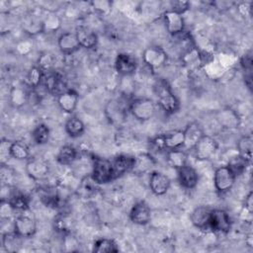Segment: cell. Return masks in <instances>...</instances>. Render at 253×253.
I'll return each mask as SVG.
<instances>
[{
	"label": "cell",
	"instance_id": "d6986e66",
	"mask_svg": "<svg viewBox=\"0 0 253 253\" xmlns=\"http://www.w3.org/2000/svg\"><path fill=\"white\" fill-rule=\"evenodd\" d=\"M211 209L206 206H200L194 209L190 215L191 222L199 229H210V215Z\"/></svg>",
	"mask_w": 253,
	"mask_h": 253
},
{
	"label": "cell",
	"instance_id": "ac0fdd59",
	"mask_svg": "<svg viewBox=\"0 0 253 253\" xmlns=\"http://www.w3.org/2000/svg\"><path fill=\"white\" fill-rule=\"evenodd\" d=\"M75 34L81 47L86 49L94 48L98 43V36L94 30L87 26H79L75 30Z\"/></svg>",
	"mask_w": 253,
	"mask_h": 253
},
{
	"label": "cell",
	"instance_id": "7402d4cb",
	"mask_svg": "<svg viewBox=\"0 0 253 253\" xmlns=\"http://www.w3.org/2000/svg\"><path fill=\"white\" fill-rule=\"evenodd\" d=\"M183 130H184V134H185V143H184V145L187 148H191V149L199 141V139L205 134L202 126L197 122L190 123L186 126V128L183 129Z\"/></svg>",
	"mask_w": 253,
	"mask_h": 253
},
{
	"label": "cell",
	"instance_id": "e575fe53",
	"mask_svg": "<svg viewBox=\"0 0 253 253\" xmlns=\"http://www.w3.org/2000/svg\"><path fill=\"white\" fill-rule=\"evenodd\" d=\"M97 253H106V252H118L119 247L117 243L110 238H99L94 242L93 249Z\"/></svg>",
	"mask_w": 253,
	"mask_h": 253
},
{
	"label": "cell",
	"instance_id": "7bdbcfd3",
	"mask_svg": "<svg viewBox=\"0 0 253 253\" xmlns=\"http://www.w3.org/2000/svg\"><path fill=\"white\" fill-rule=\"evenodd\" d=\"M0 174H1V181H2V185H8L10 186V182L12 181L13 177H14V172L13 170L6 164H1V170H0Z\"/></svg>",
	"mask_w": 253,
	"mask_h": 253
},
{
	"label": "cell",
	"instance_id": "8fae6325",
	"mask_svg": "<svg viewBox=\"0 0 253 253\" xmlns=\"http://www.w3.org/2000/svg\"><path fill=\"white\" fill-rule=\"evenodd\" d=\"M217 124L224 129H236L240 126V117L230 107H223L215 113Z\"/></svg>",
	"mask_w": 253,
	"mask_h": 253
},
{
	"label": "cell",
	"instance_id": "30bf717a",
	"mask_svg": "<svg viewBox=\"0 0 253 253\" xmlns=\"http://www.w3.org/2000/svg\"><path fill=\"white\" fill-rule=\"evenodd\" d=\"M13 230L22 238L32 237L37 231L36 219L28 214H20L13 222Z\"/></svg>",
	"mask_w": 253,
	"mask_h": 253
},
{
	"label": "cell",
	"instance_id": "5b68a950",
	"mask_svg": "<svg viewBox=\"0 0 253 253\" xmlns=\"http://www.w3.org/2000/svg\"><path fill=\"white\" fill-rule=\"evenodd\" d=\"M194 155L199 161H207L212 158L218 149L217 140L208 134H204L192 148Z\"/></svg>",
	"mask_w": 253,
	"mask_h": 253
},
{
	"label": "cell",
	"instance_id": "f546056e",
	"mask_svg": "<svg viewBox=\"0 0 253 253\" xmlns=\"http://www.w3.org/2000/svg\"><path fill=\"white\" fill-rule=\"evenodd\" d=\"M77 158V150L71 145H63L59 148L56 160L63 166L71 165Z\"/></svg>",
	"mask_w": 253,
	"mask_h": 253
},
{
	"label": "cell",
	"instance_id": "52a82bcc",
	"mask_svg": "<svg viewBox=\"0 0 253 253\" xmlns=\"http://www.w3.org/2000/svg\"><path fill=\"white\" fill-rule=\"evenodd\" d=\"M143 62L152 70L163 67L168 59L166 51L158 45H150L143 50Z\"/></svg>",
	"mask_w": 253,
	"mask_h": 253
},
{
	"label": "cell",
	"instance_id": "83f0119b",
	"mask_svg": "<svg viewBox=\"0 0 253 253\" xmlns=\"http://www.w3.org/2000/svg\"><path fill=\"white\" fill-rule=\"evenodd\" d=\"M167 162L177 170L188 164V155L180 148L167 150Z\"/></svg>",
	"mask_w": 253,
	"mask_h": 253
},
{
	"label": "cell",
	"instance_id": "2e32d148",
	"mask_svg": "<svg viewBox=\"0 0 253 253\" xmlns=\"http://www.w3.org/2000/svg\"><path fill=\"white\" fill-rule=\"evenodd\" d=\"M177 177L179 184L187 190L196 188L199 182L198 172L189 164L177 169Z\"/></svg>",
	"mask_w": 253,
	"mask_h": 253
},
{
	"label": "cell",
	"instance_id": "9a60e30c",
	"mask_svg": "<svg viewBox=\"0 0 253 253\" xmlns=\"http://www.w3.org/2000/svg\"><path fill=\"white\" fill-rule=\"evenodd\" d=\"M129 219L137 225H145L151 219V211L148 205L141 201L134 204L129 211Z\"/></svg>",
	"mask_w": 253,
	"mask_h": 253
},
{
	"label": "cell",
	"instance_id": "74e56055",
	"mask_svg": "<svg viewBox=\"0 0 253 253\" xmlns=\"http://www.w3.org/2000/svg\"><path fill=\"white\" fill-rule=\"evenodd\" d=\"M237 150L239 154L243 155L249 161H251L252 150H253V140L251 135H243L238 139Z\"/></svg>",
	"mask_w": 253,
	"mask_h": 253
},
{
	"label": "cell",
	"instance_id": "484cf974",
	"mask_svg": "<svg viewBox=\"0 0 253 253\" xmlns=\"http://www.w3.org/2000/svg\"><path fill=\"white\" fill-rule=\"evenodd\" d=\"M22 27L23 30L31 36H36L38 34L43 33L42 19L34 15L27 16L22 22Z\"/></svg>",
	"mask_w": 253,
	"mask_h": 253
},
{
	"label": "cell",
	"instance_id": "6da1fadb",
	"mask_svg": "<svg viewBox=\"0 0 253 253\" xmlns=\"http://www.w3.org/2000/svg\"><path fill=\"white\" fill-rule=\"evenodd\" d=\"M155 91L157 95L158 105L165 113L171 115L179 111L180 102L165 81L160 80L155 85Z\"/></svg>",
	"mask_w": 253,
	"mask_h": 253
},
{
	"label": "cell",
	"instance_id": "277c9868",
	"mask_svg": "<svg viewBox=\"0 0 253 253\" xmlns=\"http://www.w3.org/2000/svg\"><path fill=\"white\" fill-rule=\"evenodd\" d=\"M153 145L161 150H172L179 149L184 146L185 143V134L183 129H175L162 133L156 136L153 141Z\"/></svg>",
	"mask_w": 253,
	"mask_h": 253
},
{
	"label": "cell",
	"instance_id": "1f68e13d",
	"mask_svg": "<svg viewBox=\"0 0 253 253\" xmlns=\"http://www.w3.org/2000/svg\"><path fill=\"white\" fill-rule=\"evenodd\" d=\"M9 99L12 106H14L15 108H21L27 103L29 99V94L24 88L16 86L12 87V89L10 90Z\"/></svg>",
	"mask_w": 253,
	"mask_h": 253
},
{
	"label": "cell",
	"instance_id": "9c48e42d",
	"mask_svg": "<svg viewBox=\"0 0 253 253\" xmlns=\"http://www.w3.org/2000/svg\"><path fill=\"white\" fill-rule=\"evenodd\" d=\"M26 172L31 179L42 181L47 178L49 174V166L41 158L30 157L26 163Z\"/></svg>",
	"mask_w": 253,
	"mask_h": 253
},
{
	"label": "cell",
	"instance_id": "d4e9b609",
	"mask_svg": "<svg viewBox=\"0 0 253 253\" xmlns=\"http://www.w3.org/2000/svg\"><path fill=\"white\" fill-rule=\"evenodd\" d=\"M43 83L46 91L52 95L59 96L61 93L66 91L65 84L61 76L55 73H49L46 77H43Z\"/></svg>",
	"mask_w": 253,
	"mask_h": 253
},
{
	"label": "cell",
	"instance_id": "8992f818",
	"mask_svg": "<svg viewBox=\"0 0 253 253\" xmlns=\"http://www.w3.org/2000/svg\"><path fill=\"white\" fill-rule=\"evenodd\" d=\"M235 175L230 171L227 165L217 167L213 173V185L217 193L224 194L230 191L235 183Z\"/></svg>",
	"mask_w": 253,
	"mask_h": 253
},
{
	"label": "cell",
	"instance_id": "b9f144b4",
	"mask_svg": "<svg viewBox=\"0 0 253 253\" xmlns=\"http://www.w3.org/2000/svg\"><path fill=\"white\" fill-rule=\"evenodd\" d=\"M16 211L13 207L10 205V203L7 200H1V206H0V216L2 220L9 219L13 212Z\"/></svg>",
	"mask_w": 253,
	"mask_h": 253
},
{
	"label": "cell",
	"instance_id": "e0dca14e",
	"mask_svg": "<svg viewBox=\"0 0 253 253\" xmlns=\"http://www.w3.org/2000/svg\"><path fill=\"white\" fill-rule=\"evenodd\" d=\"M57 45L59 50L66 55L73 54L81 47L75 32H66L61 34L58 37Z\"/></svg>",
	"mask_w": 253,
	"mask_h": 253
},
{
	"label": "cell",
	"instance_id": "5bb4252c",
	"mask_svg": "<svg viewBox=\"0 0 253 253\" xmlns=\"http://www.w3.org/2000/svg\"><path fill=\"white\" fill-rule=\"evenodd\" d=\"M171 185L170 178L159 171H152L149 178V188L151 192L156 196L165 195Z\"/></svg>",
	"mask_w": 253,
	"mask_h": 253
},
{
	"label": "cell",
	"instance_id": "8d00e7d4",
	"mask_svg": "<svg viewBox=\"0 0 253 253\" xmlns=\"http://www.w3.org/2000/svg\"><path fill=\"white\" fill-rule=\"evenodd\" d=\"M42 22H43V32H46V33H54L61 26L60 17L57 14H55V12L53 11H49L48 14L42 19Z\"/></svg>",
	"mask_w": 253,
	"mask_h": 253
},
{
	"label": "cell",
	"instance_id": "ab89813d",
	"mask_svg": "<svg viewBox=\"0 0 253 253\" xmlns=\"http://www.w3.org/2000/svg\"><path fill=\"white\" fill-rule=\"evenodd\" d=\"M110 106L107 109V113L109 114V118L113 122H119L124 119L125 116V110L122 108V106L118 102H110Z\"/></svg>",
	"mask_w": 253,
	"mask_h": 253
},
{
	"label": "cell",
	"instance_id": "836d02e7",
	"mask_svg": "<svg viewBox=\"0 0 253 253\" xmlns=\"http://www.w3.org/2000/svg\"><path fill=\"white\" fill-rule=\"evenodd\" d=\"M7 201L10 203V205L13 207L15 211H25L29 209L30 199L25 194L14 192Z\"/></svg>",
	"mask_w": 253,
	"mask_h": 253
},
{
	"label": "cell",
	"instance_id": "ffe728a7",
	"mask_svg": "<svg viewBox=\"0 0 253 253\" xmlns=\"http://www.w3.org/2000/svg\"><path fill=\"white\" fill-rule=\"evenodd\" d=\"M78 93L71 89H67L59 96H57V104L59 108L67 114H72L75 111L78 105Z\"/></svg>",
	"mask_w": 253,
	"mask_h": 253
},
{
	"label": "cell",
	"instance_id": "f6af8a7d",
	"mask_svg": "<svg viewBox=\"0 0 253 253\" xmlns=\"http://www.w3.org/2000/svg\"><path fill=\"white\" fill-rule=\"evenodd\" d=\"M189 8L190 3L188 1H171L169 10L183 15Z\"/></svg>",
	"mask_w": 253,
	"mask_h": 253
},
{
	"label": "cell",
	"instance_id": "681fc988",
	"mask_svg": "<svg viewBox=\"0 0 253 253\" xmlns=\"http://www.w3.org/2000/svg\"><path fill=\"white\" fill-rule=\"evenodd\" d=\"M244 208L245 210L248 211V213H252L253 211V193L250 191L247 196L245 197V201H244Z\"/></svg>",
	"mask_w": 253,
	"mask_h": 253
},
{
	"label": "cell",
	"instance_id": "f35d334b",
	"mask_svg": "<svg viewBox=\"0 0 253 253\" xmlns=\"http://www.w3.org/2000/svg\"><path fill=\"white\" fill-rule=\"evenodd\" d=\"M43 72L44 71H42L39 66H33L27 74L28 85L33 89L40 87V85L42 84V81L43 80V77H44Z\"/></svg>",
	"mask_w": 253,
	"mask_h": 253
},
{
	"label": "cell",
	"instance_id": "4fadbf2b",
	"mask_svg": "<svg viewBox=\"0 0 253 253\" xmlns=\"http://www.w3.org/2000/svg\"><path fill=\"white\" fill-rule=\"evenodd\" d=\"M163 20L166 31L171 36H177L184 31L185 21L181 14H178L171 10H166L163 13Z\"/></svg>",
	"mask_w": 253,
	"mask_h": 253
},
{
	"label": "cell",
	"instance_id": "7dc6e473",
	"mask_svg": "<svg viewBox=\"0 0 253 253\" xmlns=\"http://www.w3.org/2000/svg\"><path fill=\"white\" fill-rule=\"evenodd\" d=\"M52 65V58L49 54H42L41 58L39 59V67L43 71L46 69H49Z\"/></svg>",
	"mask_w": 253,
	"mask_h": 253
},
{
	"label": "cell",
	"instance_id": "ba28073f",
	"mask_svg": "<svg viewBox=\"0 0 253 253\" xmlns=\"http://www.w3.org/2000/svg\"><path fill=\"white\" fill-rule=\"evenodd\" d=\"M231 218L224 210L211 209L210 215V229L214 232L227 233L231 229Z\"/></svg>",
	"mask_w": 253,
	"mask_h": 253
},
{
	"label": "cell",
	"instance_id": "c3c4849f",
	"mask_svg": "<svg viewBox=\"0 0 253 253\" xmlns=\"http://www.w3.org/2000/svg\"><path fill=\"white\" fill-rule=\"evenodd\" d=\"M240 65L242 69L247 72V71H252V56L251 53H245L241 59H240Z\"/></svg>",
	"mask_w": 253,
	"mask_h": 253
},
{
	"label": "cell",
	"instance_id": "d590c367",
	"mask_svg": "<svg viewBox=\"0 0 253 253\" xmlns=\"http://www.w3.org/2000/svg\"><path fill=\"white\" fill-rule=\"evenodd\" d=\"M32 136L37 144H45L49 140L50 136L49 127L45 124H39L34 128Z\"/></svg>",
	"mask_w": 253,
	"mask_h": 253
},
{
	"label": "cell",
	"instance_id": "4dcf8cb0",
	"mask_svg": "<svg viewBox=\"0 0 253 253\" xmlns=\"http://www.w3.org/2000/svg\"><path fill=\"white\" fill-rule=\"evenodd\" d=\"M10 155L17 160H28L30 158V149L23 141L15 140L11 142Z\"/></svg>",
	"mask_w": 253,
	"mask_h": 253
},
{
	"label": "cell",
	"instance_id": "7c38bea8",
	"mask_svg": "<svg viewBox=\"0 0 253 253\" xmlns=\"http://www.w3.org/2000/svg\"><path fill=\"white\" fill-rule=\"evenodd\" d=\"M137 61L131 54L122 52L119 53L115 60V69L118 74L124 77H128L136 71Z\"/></svg>",
	"mask_w": 253,
	"mask_h": 253
},
{
	"label": "cell",
	"instance_id": "ee69618b",
	"mask_svg": "<svg viewBox=\"0 0 253 253\" xmlns=\"http://www.w3.org/2000/svg\"><path fill=\"white\" fill-rule=\"evenodd\" d=\"M63 246L65 247L66 251H77L79 243L77 242L76 238L71 234H65L63 239Z\"/></svg>",
	"mask_w": 253,
	"mask_h": 253
},
{
	"label": "cell",
	"instance_id": "bcb514c9",
	"mask_svg": "<svg viewBox=\"0 0 253 253\" xmlns=\"http://www.w3.org/2000/svg\"><path fill=\"white\" fill-rule=\"evenodd\" d=\"M10 145H11V141H8V140H5V139H3L1 141V144H0L1 164L5 163V161H4L5 158L11 157V155H10Z\"/></svg>",
	"mask_w": 253,
	"mask_h": 253
},
{
	"label": "cell",
	"instance_id": "f907efd6",
	"mask_svg": "<svg viewBox=\"0 0 253 253\" xmlns=\"http://www.w3.org/2000/svg\"><path fill=\"white\" fill-rule=\"evenodd\" d=\"M245 242L247 243V245H248V246L252 247V234H251V233H250V234H248V236L246 237Z\"/></svg>",
	"mask_w": 253,
	"mask_h": 253
},
{
	"label": "cell",
	"instance_id": "4316f807",
	"mask_svg": "<svg viewBox=\"0 0 253 253\" xmlns=\"http://www.w3.org/2000/svg\"><path fill=\"white\" fill-rule=\"evenodd\" d=\"M250 162L251 161H249L246 157L237 153L230 157V159L227 162V167L235 175V177H237L246 171Z\"/></svg>",
	"mask_w": 253,
	"mask_h": 253
},
{
	"label": "cell",
	"instance_id": "cb8c5ba5",
	"mask_svg": "<svg viewBox=\"0 0 253 253\" xmlns=\"http://www.w3.org/2000/svg\"><path fill=\"white\" fill-rule=\"evenodd\" d=\"M74 225H75L74 218L71 216V214L66 212L58 213L53 219L54 229L63 235L71 233L72 229L74 228Z\"/></svg>",
	"mask_w": 253,
	"mask_h": 253
},
{
	"label": "cell",
	"instance_id": "7a4b0ae2",
	"mask_svg": "<svg viewBox=\"0 0 253 253\" xmlns=\"http://www.w3.org/2000/svg\"><path fill=\"white\" fill-rule=\"evenodd\" d=\"M128 110L137 121L146 122L154 117L156 105L149 98H136L130 101Z\"/></svg>",
	"mask_w": 253,
	"mask_h": 253
},
{
	"label": "cell",
	"instance_id": "3957f363",
	"mask_svg": "<svg viewBox=\"0 0 253 253\" xmlns=\"http://www.w3.org/2000/svg\"><path fill=\"white\" fill-rule=\"evenodd\" d=\"M91 178L97 185H104L115 180L112 161L106 158L94 157Z\"/></svg>",
	"mask_w": 253,
	"mask_h": 253
},
{
	"label": "cell",
	"instance_id": "603a6c76",
	"mask_svg": "<svg viewBox=\"0 0 253 253\" xmlns=\"http://www.w3.org/2000/svg\"><path fill=\"white\" fill-rule=\"evenodd\" d=\"M156 162L154 158L148 153H139L134 156V163L131 171L135 174H144L149 172L154 166Z\"/></svg>",
	"mask_w": 253,
	"mask_h": 253
},
{
	"label": "cell",
	"instance_id": "f1b7e54d",
	"mask_svg": "<svg viewBox=\"0 0 253 253\" xmlns=\"http://www.w3.org/2000/svg\"><path fill=\"white\" fill-rule=\"evenodd\" d=\"M64 128L70 137H79L85 131V125L79 118L71 117L65 122Z\"/></svg>",
	"mask_w": 253,
	"mask_h": 253
},
{
	"label": "cell",
	"instance_id": "d6a6232c",
	"mask_svg": "<svg viewBox=\"0 0 253 253\" xmlns=\"http://www.w3.org/2000/svg\"><path fill=\"white\" fill-rule=\"evenodd\" d=\"M22 237L19 236L14 230L6 232L2 237V246L7 252H15L19 249Z\"/></svg>",
	"mask_w": 253,
	"mask_h": 253
},
{
	"label": "cell",
	"instance_id": "44dd1931",
	"mask_svg": "<svg viewBox=\"0 0 253 253\" xmlns=\"http://www.w3.org/2000/svg\"><path fill=\"white\" fill-rule=\"evenodd\" d=\"M134 163V156L126 155V154H120L115 157L112 161L113 171H114V178L117 179L126 172L131 171L132 166Z\"/></svg>",
	"mask_w": 253,
	"mask_h": 253
},
{
	"label": "cell",
	"instance_id": "60d3db41",
	"mask_svg": "<svg viewBox=\"0 0 253 253\" xmlns=\"http://www.w3.org/2000/svg\"><path fill=\"white\" fill-rule=\"evenodd\" d=\"M91 6L101 15H106L112 10V2L108 0H94L91 2Z\"/></svg>",
	"mask_w": 253,
	"mask_h": 253
}]
</instances>
